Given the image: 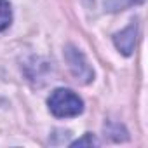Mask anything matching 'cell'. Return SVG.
<instances>
[{
	"instance_id": "6da1fadb",
	"label": "cell",
	"mask_w": 148,
	"mask_h": 148,
	"mask_svg": "<svg viewBox=\"0 0 148 148\" xmlns=\"http://www.w3.org/2000/svg\"><path fill=\"white\" fill-rule=\"evenodd\" d=\"M47 106L49 112L58 119H71L84 112L82 98L71 89H64V87L54 89L51 92V96L47 98Z\"/></svg>"
},
{
	"instance_id": "7a4b0ae2",
	"label": "cell",
	"mask_w": 148,
	"mask_h": 148,
	"mask_svg": "<svg viewBox=\"0 0 148 148\" xmlns=\"http://www.w3.org/2000/svg\"><path fill=\"white\" fill-rule=\"evenodd\" d=\"M64 59L68 63L71 75L75 77V80L79 84H89V82L94 80V71H92L91 64L87 63L82 51H79L75 45H66L64 47Z\"/></svg>"
},
{
	"instance_id": "3957f363",
	"label": "cell",
	"mask_w": 148,
	"mask_h": 148,
	"mask_svg": "<svg viewBox=\"0 0 148 148\" xmlns=\"http://www.w3.org/2000/svg\"><path fill=\"white\" fill-rule=\"evenodd\" d=\"M136 40H138V25L136 23H131L127 28H124L122 32L113 35V44L119 49V52L124 56H131L134 52Z\"/></svg>"
},
{
	"instance_id": "277c9868",
	"label": "cell",
	"mask_w": 148,
	"mask_h": 148,
	"mask_svg": "<svg viewBox=\"0 0 148 148\" xmlns=\"http://www.w3.org/2000/svg\"><path fill=\"white\" fill-rule=\"evenodd\" d=\"M12 21V9L9 0H0V32H4L11 26Z\"/></svg>"
},
{
	"instance_id": "5b68a950",
	"label": "cell",
	"mask_w": 148,
	"mask_h": 148,
	"mask_svg": "<svg viewBox=\"0 0 148 148\" xmlns=\"http://www.w3.org/2000/svg\"><path fill=\"white\" fill-rule=\"evenodd\" d=\"M141 2H143V0H106L105 7L110 12H117V11H124L127 7H131L134 4H141Z\"/></svg>"
},
{
	"instance_id": "8992f818",
	"label": "cell",
	"mask_w": 148,
	"mask_h": 148,
	"mask_svg": "<svg viewBox=\"0 0 148 148\" xmlns=\"http://www.w3.org/2000/svg\"><path fill=\"white\" fill-rule=\"evenodd\" d=\"M94 145H99V141L91 132H86L80 139H77V141L71 143V146H94Z\"/></svg>"
},
{
	"instance_id": "52a82bcc",
	"label": "cell",
	"mask_w": 148,
	"mask_h": 148,
	"mask_svg": "<svg viewBox=\"0 0 148 148\" xmlns=\"http://www.w3.org/2000/svg\"><path fill=\"white\" fill-rule=\"evenodd\" d=\"M86 2H87V4H89V2H92V0H86Z\"/></svg>"
}]
</instances>
